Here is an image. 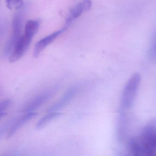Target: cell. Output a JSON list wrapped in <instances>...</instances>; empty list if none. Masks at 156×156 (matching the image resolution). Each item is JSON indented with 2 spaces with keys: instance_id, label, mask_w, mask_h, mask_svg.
Segmentation results:
<instances>
[{
  "instance_id": "obj_12",
  "label": "cell",
  "mask_w": 156,
  "mask_h": 156,
  "mask_svg": "<svg viewBox=\"0 0 156 156\" xmlns=\"http://www.w3.org/2000/svg\"><path fill=\"white\" fill-rule=\"evenodd\" d=\"M61 113L58 112H50L43 116L36 125L37 129H40L45 126L48 123L52 121L56 117L59 116Z\"/></svg>"
},
{
  "instance_id": "obj_5",
  "label": "cell",
  "mask_w": 156,
  "mask_h": 156,
  "mask_svg": "<svg viewBox=\"0 0 156 156\" xmlns=\"http://www.w3.org/2000/svg\"><path fill=\"white\" fill-rule=\"evenodd\" d=\"M22 16L20 13L16 14L13 22V32L12 36L6 43L4 49L3 54L5 56L10 55L15 46L22 36Z\"/></svg>"
},
{
  "instance_id": "obj_9",
  "label": "cell",
  "mask_w": 156,
  "mask_h": 156,
  "mask_svg": "<svg viewBox=\"0 0 156 156\" xmlns=\"http://www.w3.org/2000/svg\"><path fill=\"white\" fill-rule=\"evenodd\" d=\"M77 92V88L72 87L69 89L56 103L48 110V112H57L66 106L73 99Z\"/></svg>"
},
{
  "instance_id": "obj_16",
  "label": "cell",
  "mask_w": 156,
  "mask_h": 156,
  "mask_svg": "<svg viewBox=\"0 0 156 156\" xmlns=\"http://www.w3.org/2000/svg\"><path fill=\"white\" fill-rule=\"evenodd\" d=\"M0 92H1V90H0Z\"/></svg>"
},
{
  "instance_id": "obj_4",
  "label": "cell",
  "mask_w": 156,
  "mask_h": 156,
  "mask_svg": "<svg viewBox=\"0 0 156 156\" xmlns=\"http://www.w3.org/2000/svg\"><path fill=\"white\" fill-rule=\"evenodd\" d=\"M91 6V0H75L74 4L70 10L64 26V28L66 29L68 28L75 20L82 15L84 12L89 10Z\"/></svg>"
},
{
  "instance_id": "obj_14",
  "label": "cell",
  "mask_w": 156,
  "mask_h": 156,
  "mask_svg": "<svg viewBox=\"0 0 156 156\" xmlns=\"http://www.w3.org/2000/svg\"><path fill=\"white\" fill-rule=\"evenodd\" d=\"M12 101L10 99H6L0 102V113H5L6 111L12 104Z\"/></svg>"
},
{
  "instance_id": "obj_8",
  "label": "cell",
  "mask_w": 156,
  "mask_h": 156,
  "mask_svg": "<svg viewBox=\"0 0 156 156\" xmlns=\"http://www.w3.org/2000/svg\"><path fill=\"white\" fill-rule=\"evenodd\" d=\"M24 114L16 118L13 121L12 124L10 126L7 134V137L12 136L19 128H21L28 121L33 119L37 115L38 113L34 112H32L24 113Z\"/></svg>"
},
{
  "instance_id": "obj_1",
  "label": "cell",
  "mask_w": 156,
  "mask_h": 156,
  "mask_svg": "<svg viewBox=\"0 0 156 156\" xmlns=\"http://www.w3.org/2000/svg\"><path fill=\"white\" fill-rule=\"evenodd\" d=\"M141 76L139 73L134 74L125 85L122 99L123 110L129 109L132 106L141 82Z\"/></svg>"
},
{
  "instance_id": "obj_3",
  "label": "cell",
  "mask_w": 156,
  "mask_h": 156,
  "mask_svg": "<svg viewBox=\"0 0 156 156\" xmlns=\"http://www.w3.org/2000/svg\"><path fill=\"white\" fill-rule=\"evenodd\" d=\"M57 87L49 88L37 94L26 104L23 108V112H32L45 103L55 94Z\"/></svg>"
},
{
  "instance_id": "obj_7",
  "label": "cell",
  "mask_w": 156,
  "mask_h": 156,
  "mask_svg": "<svg viewBox=\"0 0 156 156\" xmlns=\"http://www.w3.org/2000/svg\"><path fill=\"white\" fill-rule=\"evenodd\" d=\"M65 30H66V29L63 27L62 29L54 32L53 34L45 37L38 41L35 44L34 48L33 51V56L34 57H38L44 49H45L49 44L52 43Z\"/></svg>"
},
{
  "instance_id": "obj_6",
  "label": "cell",
  "mask_w": 156,
  "mask_h": 156,
  "mask_svg": "<svg viewBox=\"0 0 156 156\" xmlns=\"http://www.w3.org/2000/svg\"><path fill=\"white\" fill-rule=\"evenodd\" d=\"M32 38L25 34L21 37L9 56L11 63L16 62L24 55L30 46Z\"/></svg>"
},
{
  "instance_id": "obj_13",
  "label": "cell",
  "mask_w": 156,
  "mask_h": 156,
  "mask_svg": "<svg viewBox=\"0 0 156 156\" xmlns=\"http://www.w3.org/2000/svg\"><path fill=\"white\" fill-rule=\"evenodd\" d=\"M22 4L23 0H6V6L10 10L18 9Z\"/></svg>"
},
{
  "instance_id": "obj_10",
  "label": "cell",
  "mask_w": 156,
  "mask_h": 156,
  "mask_svg": "<svg viewBox=\"0 0 156 156\" xmlns=\"http://www.w3.org/2000/svg\"><path fill=\"white\" fill-rule=\"evenodd\" d=\"M40 26V23L37 20H28L25 26L24 34L33 38L37 33Z\"/></svg>"
},
{
  "instance_id": "obj_11",
  "label": "cell",
  "mask_w": 156,
  "mask_h": 156,
  "mask_svg": "<svg viewBox=\"0 0 156 156\" xmlns=\"http://www.w3.org/2000/svg\"><path fill=\"white\" fill-rule=\"evenodd\" d=\"M129 147L132 156H144L143 147L140 139L132 138L130 141Z\"/></svg>"
},
{
  "instance_id": "obj_2",
  "label": "cell",
  "mask_w": 156,
  "mask_h": 156,
  "mask_svg": "<svg viewBox=\"0 0 156 156\" xmlns=\"http://www.w3.org/2000/svg\"><path fill=\"white\" fill-rule=\"evenodd\" d=\"M155 126L153 123L145 127L140 139L144 156H156Z\"/></svg>"
},
{
  "instance_id": "obj_15",
  "label": "cell",
  "mask_w": 156,
  "mask_h": 156,
  "mask_svg": "<svg viewBox=\"0 0 156 156\" xmlns=\"http://www.w3.org/2000/svg\"><path fill=\"white\" fill-rule=\"evenodd\" d=\"M13 121V120H12L11 122H8L7 123L5 124L3 126H2V127H0V137H1V136L2 135L4 131H5V129L8 128V126H11Z\"/></svg>"
}]
</instances>
